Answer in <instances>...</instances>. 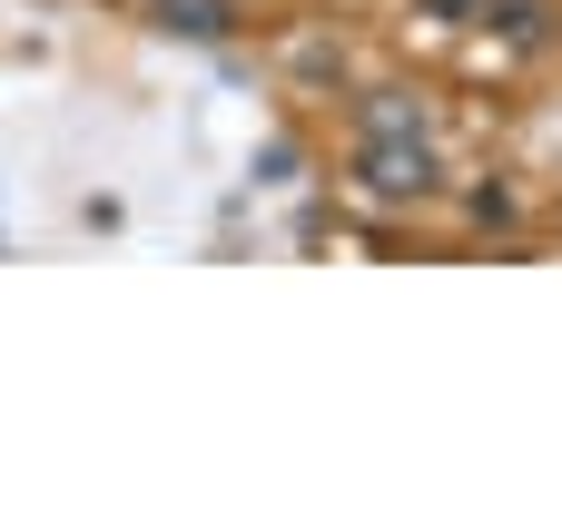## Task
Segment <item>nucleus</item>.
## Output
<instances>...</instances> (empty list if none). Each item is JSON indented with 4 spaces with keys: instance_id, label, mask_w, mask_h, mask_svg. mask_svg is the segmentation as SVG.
<instances>
[{
    "instance_id": "1",
    "label": "nucleus",
    "mask_w": 562,
    "mask_h": 522,
    "mask_svg": "<svg viewBox=\"0 0 562 522\" xmlns=\"http://www.w3.org/2000/svg\"><path fill=\"white\" fill-rule=\"evenodd\" d=\"M366 178H375L385 197L435 188V138H375V148H366Z\"/></svg>"
},
{
    "instance_id": "2",
    "label": "nucleus",
    "mask_w": 562,
    "mask_h": 522,
    "mask_svg": "<svg viewBox=\"0 0 562 522\" xmlns=\"http://www.w3.org/2000/svg\"><path fill=\"white\" fill-rule=\"evenodd\" d=\"M494 30H514V39H543V0H494Z\"/></svg>"
},
{
    "instance_id": "3",
    "label": "nucleus",
    "mask_w": 562,
    "mask_h": 522,
    "mask_svg": "<svg viewBox=\"0 0 562 522\" xmlns=\"http://www.w3.org/2000/svg\"><path fill=\"white\" fill-rule=\"evenodd\" d=\"M425 10H445V20H464V0H425Z\"/></svg>"
}]
</instances>
